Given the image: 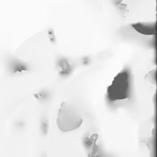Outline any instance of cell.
<instances>
[{"label": "cell", "mask_w": 157, "mask_h": 157, "mask_svg": "<svg viewBox=\"0 0 157 157\" xmlns=\"http://www.w3.org/2000/svg\"><path fill=\"white\" fill-rule=\"evenodd\" d=\"M83 121V115L78 106L63 102L58 112L56 123L58 128L63 132L77 129Z\"/></svg>", "instance_id": "cell-1"}, {"label": "cell", "mask_w": 157, "mask_h": 157, "mask_svg": "<svg viewBox=\"0 0 157 157\" xmlns=\"http://www.w3.org/2000/svg\"><path fill=\"white\" fill-rule=\"evenodd\" d=\"M129 94L128 75L124 72L120 74L114 80L108 88V97L112 101L126 99Z\"/></svg>", "instance_id": "cell-2"}, {"label": "cell", "mask_w": 157, "mask_h": 157, "mask_svg": "<svg viewBox=\"0 0 157 157\" xmlns=\"http://www.w3.org/2000/svg\"><path fill=\"white\" fill-rule=\"evenodd\" d=\"M134 28L139 33H142L143 34H153V30L151 26H147L142 25H136V26H134Z\"/></svg>", "instance_id": "cell-3"}]
</instances>
